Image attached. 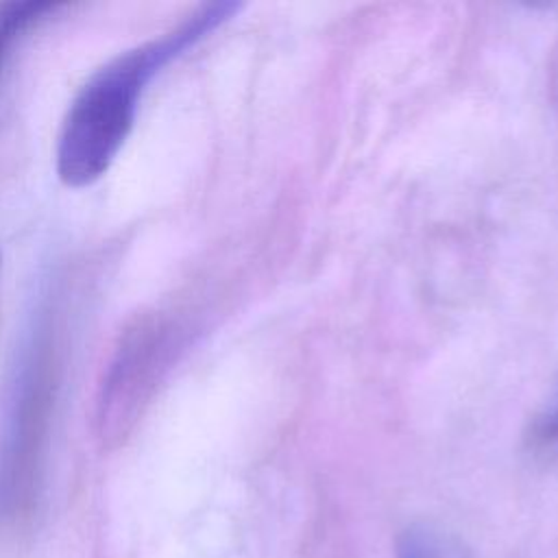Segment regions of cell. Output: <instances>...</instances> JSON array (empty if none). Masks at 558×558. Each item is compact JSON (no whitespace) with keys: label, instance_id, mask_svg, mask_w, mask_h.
<instances>
[{"label":"cell","instance_id":"cell-3","mask_svg":"<svg viewBox=\"0 0 558 558\" xmlns=\"http://www.w3.org/2000/svg\"><path fill=\"white\" fill-rule=\"evenodd\" d=\"M401 558H442L440 545L423 534V532H408L405 538L399 543Z\"/></svg>","mask_w":558,"mask_h":558},{"label":"cell","instance_id":"cell-4","mask_svg":"<svg viewBox=\"0 0 558 558\" xmlns=\"http://www.w3.org/2000/svg\"><path fill=\"white\" fill-rule=\"evenodd\" d=\"M545 434L547 436H558V403H556L554 412L545 418Z\"/></svg>","mask_w":558,"mask_h":558},{"label":"cell","instance_id":"cell-2","mask_svg":"<svg viewBox=\"0 0 558 558\" xmlns=\"http://www.w3.org/2000/svg\"><path fill=\"white\" fill-rule=\"evenodd\" d=\"M59 4L52 2H9L0 4V74L11 59V50L24 33L54 13Z\"/></svg>","mask_w":558,"mask_h":558},{"label":"cell","instance_id":"cell-1","mask_svg":"<svg viewBox=\"0 0 558 558\" xmlns=\"http://www.w3.org/2000/svg\"><path fill=\"white\" fill-rule=\"evenodd\" d=\"M238 11L214 2L172 31L120 52L98 68L74 96L57 140V174L70 187L98 181L124 146L146 85Z\"/></svg>","mask_w":558,"mask_h":558}]
</instances>
